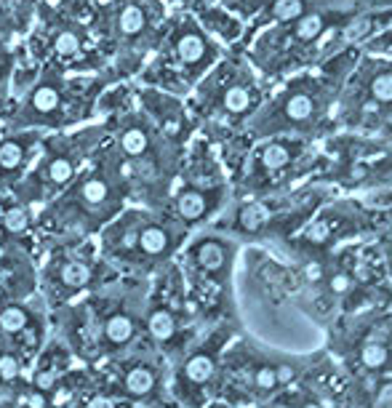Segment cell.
I'll list each match as a JSON object with an SVG mask.
<instances>
[{
    "label": "cell",
    "mask_w": 392,
    "mask_h": 408,
    "mask_svg": "<svg viewBox=\"0 0 392 408\" xmlns=\"http://www.w3.org/2000/svg\"><path fill=\"white\" fill-rule=\"evenodd\" d=\"M83 161L81 139H62V142H51V155H45L41 163L32 168V174L24 179L19 187V195L30 201H43L54 192H59L64 187L75 182L78 176V165Z\"/></svg>",
    "instance_id": "cell-1"
},
{
    "label": "cell",
    "mask_w": 392,
    "mask_h": 408,
    "mask_svg": "<svg viewBox=\"0 0 392 408\" xmlns=\"http://www.w3.org/2000/svg\"><path fill=\"white\" fill-rule=\"evenodd\" d=\"M75 81L70 83L62 78L59 70H48L43 72V78L27 94V102L21 104L14 123L19 128H35V125H62L64 121V99H78V94H72Z\"/></svg>",
    "instance_id": "cell-2"
},
{
    "label": "cell",
    "mask_w": 392,
    "mask_h": 408,
    "mask_svg": "<svg viewBox=\"0 0 392 408\" xmlns=\"http://www.w3.org/2000/svg\"><path fill=\"white\" fill-rule=\"evenodd\" d=\"M38 142L41 136L32 131H19L0 139V187L19 182L21 171H27L30 161L35 158Z\"/></svg>",
    "instance_id": "cell-3"
},
{
    "label": "cell",
    "mask_w": 392,
    "mask_h": 408,
    "mask_svg": "<svg viewBox=\"0 0 392 408\" xmlns=\"http://www.w3.org/2000/svg\"><path fill=\"white\" fill-rule=\"evenodd\" d=\"M48 30H51V38H48V51H51V57L59 61H67V64H72V61H78L85 54V27L83 24H75V21H56V27L54 24H48Z\"/></svg>",
    "instance_id": "cell-4"
},
{
    "label": "cell",
    "mask_w": 392,
    "mask_h": 408,
    "mask_svg": "<svg viewBox=\"0 0 392 408\" xmlns=\"http://www.w3.org/2000/svg\"><path fill=\"white\" fill-rule=\"evenodd\" d=\"M112 21V35L115 38H123V41H136L142 38L149 27V14L142 3L136 0H128V3H121L118 11L110 17Z\"/></svg>",
    "instance_id": "cell-5"
},
{
    "label": "cell",
    "mask_w": 392,
    "mask_h": 408,
    "mask_svg": "<svg viewBox=\"0 0 392 408\" xmlns=\"http://www.w3.org/2000/svg\"><path fill=\"white\" fill-rule=\"evenodd\" d=\"M149 131L142 123H125L118 131V155H123V161H145L149 155Z\"/></svg>",
    "instance_id": "cell-6"
},
{
    "label": "cell",
    "mask_w": 392,
    "mask_h": 408,
    "mask_svg": "<svg viewBox=\"0 0 392 408\" xmlns=\"http://www.w3.org/2000/svg\"><path fill=\"white\" fill-rule=\"evenodd\" d=\"M171 245H174V241H171L168 227L152 222V225H145L136 229V243H134V248H139L147 259H161V256H165L171 251Z\"/></svg>",
    "instance_id": "cell-7"
},
{
    "label": "cell",
    "mask_w": 392,
    "mask_h": 408,
    "mask_svg": "<svg viewBox=\"0 0 392 408\" xmlns=\"http://www.w3.org/2000/svg\"><path fill=\"white\" fill-rule=\"evenodd\" d=\"M134 334H136V320H134L128 312H123V309L112 312L102 326L104 342H107V347H112V349L125 347V345L134 339Z\"/></svg>",
    "instance_id": "cell-8"
},
{
    "label": "cell",
    "mask_w": 392,
    "mask_h": 408,
    "mask_svg": "<svg viewBox=\"0 0 392 408\" xmlns=\"http://www.w3.org/2000/svg\"><path fill=\"white\" fill-rule=\"evenodd\" d=\"M174 51H176V57L185 67H198L200 61L206 59L208 43L198 30H182L176 43H174Z\"/></svg>",
    "instance_id": "cell-9"
},
{
    "label": "cell",
    "mask_w": 392,
    "mask_h": 408,
    "mask_svg": "<svg viewBox=\"0 0 392 408\" xmlns=\"http://www.w3.org/2000/svg\"><path fill=\"white\" fill-rule=\"evenodd\" d=\"M91 278H94V265L85 262V259H70L56 272V280L67 294H75V291L85 288L91 283Z\"/></svg>",
    "instance_id": "cell-10"
},
{
    "label": "cell",
    "mask_w": 392,
    "mask_h": 408,
    "mask_svg": "<svg viewBox=\"0 0 392 408\" xmlns=\"http://www.w3.org/2000/svg\"><path fill=\"white\" fill-rule=\"evenodd\" d=\"M227 248L219 243V241H200L195 248V265L200 267L208 275H216L222 272L227 265Z\"/></svg>",
    "instance_id": "cell-11"
},
{
    "label": "cell",
    "mask_w": 392,
    "mask_h": 408,
    "mask_svg": "<svg viewBox=\"0 0 392 408\" xmlns=\"http://www.w3.org/2000/svg\"><path fill=\"white\" fill-rule=\"evenodd\" d=\"M208 211V195L203 190H185L176 198V216L185 222H198Z\"/></svg>",
    "instance_id": "cell-12"
},
{
    "label": "cell",
    "mask_w": 392,
    "mask_h": 408,
    "mask_svg": "<svg viewBox=\"0 0 392 408\" xmlns=\"http://www.w3.org/2000/svg\"><path fill=\"white\" fill-rule=\"evenodd\" d=\"M147 331H149V336L155 339V342H171L174 336H176V318H174V312L171 309H165V307H158V309H152L149 315H147Z\"/></svg>",
    "instance_id": "cell-13"
},
{
    "label": "cell",
    "mask_w": 392,
    "mask_h": 408,
    "mask_svg": "<svg viewBox=\"0 0 392 408\" xmlns=\"http://www.w3.org/2000/svg\"><path fill=\"white\" fill-rule=\"evenodd\" d=\"M185 379L189 385H206L214 379V374H216V360H214V355H208V352H195L189 360L185 363Z\"/></svg>",
    "instance_id": "cell-14"
},
{
    "label": "cell",
    "mask_w": 392,
    "mask_h": 408,
    "mask_svg": "<svg viewBox=\"0 0 392 408\" xmlns=\"http://www.w3.org/2000/svg\"><path fill=\"white\" fill-rule=\"evenodd\" d=\"M155 371L147 366H136L131 368L128 374H125L123 379V387L128 395H134V398H145V395H149L152 389H155Z\"/></svg>",
    "instance_id": "cell-15"
},
{
    "label": "cell",
    "mask_w": 392,
    "mask_h": 408,
    "mask_svg": "<svg viewBox=\"0 0 392 408\" xmlns=\"http://www.w3.org/2000/svg\"><path fill=\"white\" fill-rule=\"evenodd\" d=\"M358 358H360V366L369 368V371H382V368H387L390 363V347L384 345V342H366L363 347L358 349Z\"/></svg>",
    "instance_id": "cell-16"
},
{
    "label": "cell",
    "mask_w": 392,
    "mask_h": 408,
    "mask_svg": "<svg viewBox=\"0 0 392 408\" xmlns=\"http://www.w3.org/2000/svg\"><path fill=\"white\" fill-rule=\"evenodd\" d=\"M323 27H326V21H323V17L320 14H315V11H305L299 19L293 21V35L299 38V41L310 43L315 41L320 32H323Z\"/></svg>",
    "instance_id": "cell-17"
},
{
    "label": "cell",
    "mask_w": 392,
    "mask_h": 408,
    "mask_svg": "<svg viewBox=\"0 0 392 408\" xmlns=\"http://www.w3.org/2000/svg\"><path fill=\"white\" fill-rule=\"evenodd\" d=\"M27 323H30V315L19 305H8L0 309V331L3 334H21Z\"/></svg>",
    "instance_id": "cell-18"
},
{
    "label": "cell",
    "mask_w": 392,
    "mask_h": 408,
    "mask_svg": "<svg viewBox=\"0 0 392 408\" xmlns=\"http://www.w3.org/2000/svg\"><path fill=\"white\" fill-rule=\"evenodd\" d=\"M0 222H3V227H6V232L21 235V232L30 227V214H27V208H24L21 203H11L6 211H3Z\"/></svg>",
    "instance_id": "cell-19"
},
{
    "label": "cell",
    "mask_w": 392,
    "mask_h": 408,
    "mask_svg": "<svg viewBox=\"0 0 392 408\" xmlns=\"http://www.w3.org/2000/svg\"><path fill=\"white\" fill-rule=\"evenodd\" d=\"M262 163H265V168H269V171H275V168H283V165H289L291 163L289 144L269 142L267 147L262 150Z\"/></svg>",
    "instance_id": "cell-20"
},
{
    "label": "cell",
    "mask_w": 392,
    "mask_h": 408,
    "mask_svg": "<svg viewBox=\"0 0 392 408\" xmlns=\"http://www.w3.org/2000/svg\"><path fill=\"white\" fill-rule=\"evenodd\" d=\"M38 3V14L45 24H56V21L64 19L67 8L75 6V0H35Z\"/></svg>",
    "instance_id": "cell-21"
},
{
    "label": "cell",
    "mask_w": 392,
    "mask_h": 408,
    "mask_svg": "<svg viewBox=\"0 0 392 408\" xmlns=\"http://www.w3.org/2000/svg\"><path fill=\"white\" fill-rule=\"evenodd\" d=\"M222 104H225L227 112L240 115V112H246L248 107H251V94H248V88H243V85H229L227 91H225V96H222Z\"/></svg>",
    "instance_id": "cell-22"
},
{
    "label": "cell",
    "mask_w": 392,
    "mask_h": 408,
    "mask_svg": "<svg viewBox=\"0 0 392 408\" xmlns=\"http://www.w3.org/2000/svg\"><path fill=\"white\" fill-rule=\"evenodd\" d=\"M315 112V102H312L307 94H293L289 102H286V115L291 121H307Z\"/></svg>",
    "instance_id": "cell-23"
},
{
    "label": "cell",
    "mask_w": 392,
    "mask_h": 408,
    "mask_svg": "<svg viewBox=\"0 0 392 408\" xmlns=\"http://www.w3.org/2000/svg\"><path fill=\"white\" fill-rule=\"evenodd\" d=\"M305 0H275L272 6V14L278 21H296L305 14Z\"/></svg>",
    "instance_id": "cell-24"
},
{
    "label": "cell",
    "mask_w": 392,
    "mask_h": 408,
    "mask_svg": "<svg viewBox=\"0 0 392 408\" xmlns=\"http://www.w3.org/2000/svg\"><path fill=\"white\" fill-rule=\"evenodd\" d=\"M251 385L259 389V392H272L278 389V374H275V366H259L251 376Z\"/></svg>",
    "instance_id": "cell-25"
},
{
    "label": "cell",
    "mask_w": 392,
    "mask_h": 408,
    "mask_svg": "<svg viewBox=\"0 0 392 408\" xmlns=\"http://www.w3.org/2000/svg\"><path fill=\"white\" fill-rule=\"evenodd\" d=\"M369 88H371V96L376 102L390 104L392 102V72H379Z\"/></svg>",
    "instance_id": "cell-26"
},
{
    "label": "cell",
    "mask_w": 392,
    "mask_h": 408,
    "mask_svg": "<svg viewBox=\"0 0 392 408\" xmlns=\"http://www.w3.org/2000/svg\"><path fill=\"white\" fill-rule=\"evenodd\" d=\"M352 288H355V278H352L350 272H344V269L333 272L329 278V291L333 296H344V294H350Z\"/></svg>",
    "instance_id": "cell-27"
},
{
    "label": "cell",
    "mask_w": 392,
    "mask_h": 408,
    "mask_svg": "<svg viewBox=\"0 0 392 408\" xmlns=\"http://www.w3.org/2000/svg\"><path fill=\"white\" fill-rule=\"evenodd\" d=\"M262 222H267V211L262 205H246L240 211V225L246 229H256V227H262Z\"/></svg>",
    "instance_id": "cell-28"
},
{
    "label": "cell",
    "mask_w": 392,
    "mask_h": 408,
    "mask_svg": "<svg viewBox=\"0 0 392 408\" xmlns=\"http://www.w3.org/2000/svg\"><path fill=\"white\" fill-rule=\"evenodd\" d=\"M17 376H19V360H17V355L3 352L0 355V379L3 382H14Z\"/></svg>",
    "instance_id": "cell-29"
},
{
    "label": "cell",
    "mask_w": 392,
    "mask_h": 408,
    "mask_svg": "<svg viewBox=\"0 0 392 408\" xmlns=\"http://www.w3.org/2000/svg\"><path fill=\"white\" fill-rule=\"evenodd\" d=\"M302 275H305V280L307 283H320L323 278H326V269H323V265L320 262H310V265H305V269H302Z\"/></svg>",
    "instance_id": "cell-30"
},
{
    "label": "cell",
    "mask_w": 392,
    "mask_h": 408,
    "mask_svg": "<svg viewBox=\"0 0 392 408\" xmlns=\"http://www.w3.org/2000/svg\"><path fill=\"white\" fill-rule=\"evenodd\" d=\"M11 64H14L11 51L6 48V43H3V38H0V83H6L8 72H11Z\"/></svg>",
    "instance_id": "cell-31"
},
{
    "label": "cell",
    "mask_w": 392,
    "mask_h": 408,
    "mask_svg": "<svg viewBox=\"0 0 392 408\" xmlns=\"http://www.w3.org/2000/svg\"><path fill=\"white\" fill-rule=\"evenodd\" d=\"M35 385H38L41 392H51L54 385H56V374H54V371H41V374L35 376Z\"/></svg>",
    "instance_id": "cell-32"
},
{
    "label": "cell",
    "mask_w": 392,
    "mask_h": 408,
    "mask_svg": "<svg viewBox=\"0 0 392 408\" xmlns=\"http://www.w3.org/2000/svg\"><path fill=\"white\" fill-rule=\"evenodd\" d=\"M275 374H278V385H291L296 379V368L293 366H275Z\"/></svg>",
    "instance_id": "cell-33"
},
{
    "label": "cell",
    "mask_w": 392,
    "mask_h": 408,
    "mask_svg": "<svg viewBox=\"0 0 392 408\" xmlns=\"http://www.w3.org/2000/svg\"><path fill=\"white\" fill-rule=\"evenodd\" d=\"M85 408H115V400H112V398H107V395H96V398H91V400H88V406Z\"/></svg>",
    "instance_id": "cell-34"
},
{
    "label": "cell",
    "mask_w": 392,
    "mask_h": 408,
    "mask_svg": "<svg viewBox=\"0 0 392 408\" xmlns=\"http://www.w3.org/2000/svg\"><path fill=\"white\" fill-rule=\"evenodd\" d=\"M299 408H323V406H320V403H315V400H305Z\"/></svg>",
    "instance_id": "cell-35"
},
{
    "label": "cell",
    "mask_w": 392,
    "mask_h": 408,
    "mask_svg": "<svg viewBox=\"0 0 392 408\" xmlns=\"http://www.w3.org/2000/svg\"><path fill=\"white\" fill-rule=\"evenodd\" d=\"M0 3H11V6H21V3H35V0H0Z\"/></svg>",
    "instance_id": "cell-36"
},
{
    "label": "cell",
    "mask_w": 392,
    "mask_h": 408,
    "mask_svg": "<svg viewBox=\"0 0 392 408\" xmlns=\"http://www.w3.org/2000/svg\"><path fill=\"white\" fill-rule=\"evenodd\" d=\"M384 288H387V294H392V272L384 278Z\"/></svg>",
    "instance_id": "cell-37"
}]
</instances>
